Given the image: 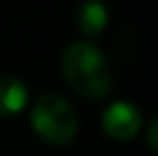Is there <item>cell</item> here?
Returning <instances> with one entry per match:
<instances>
[{
  "label": "cell",
  "instance_id": "obj_1",
  "mask_svg": "<svg viewBox=\"0 0 158 156\" xmlns=\"http://www.w3.org/2000/svg\"><path fill=\"white\" fill-rule=\"evenodd\" d=\"M62 74L69 87L89 101H101L110 94L112 74L108 60L89 41H76L62 53Z\"/></svg>",
  "mask_w": 158,
  "mask_h": 156
},
{
  "label": "cell",
  "instance_id": "obj_2",
  "mask_svg": "<svg viewBox=\"0 0 158 156\" xmlns=\"http://www.w3.org/2000/svg\"><path fill=\"white\" fill-rule=\"evenodd\" d=\"M32 131L48 145H69L78 133V115L62 94L46 92L32 106Z\"/></svg>",
  "mask_w": 158,
  "mask_h": 156
},
{
  "label": "cell",
  "instance_id": "obj_3",
  "mask_svg": "<svg viewBox=\"0 0 158 156\" xmlns=\"http://www.w3.org/2000/svg\"><path fill=\"white\" fill-rule=\"evenodd\" d=\"M140 129H142V115L133 103L115 101L103 112V131L112 140H119V142L133 140L140 133Z\"/></svg>",
  "mask_w": 158,
  "mask_h": 156
},
{
  "label": "cell",
  "instance_id": "obj_4",
  "mask_svg": "<svg viewBox=\"0 0 158 156\" xmlns=\"http://www.w3.org/2000/svg\"><path fill=\"white\" fill-rule=\"evenodd\" d=\"M110 12L101 0H83L76 9V25L85 37H96L106 30Z\"/></svg>",
  "mask_w": 158,
  "mask_h": 156
},
{
  "label": "cell",
  "instance_id": "obj_5",
  "mask_svg": "<svg viewBox=\"0 0 158 156\" xmlns=\"http://www.w3.org/2000/svg\"><path fill=\"white\" fill-rule=\"evenodd\" d=\"M28 101V90L19 78L0 76V120L19 115L25 108Z\"/></svg>",
  "mask_w": 158,
  "mask_h": 156
},
{
  "label": "cell",
  "instance_id": "obj_6",
  "mask_svg": "<svg viewBox=\"0 0 158 156\" xmlns=\"http://www.w3.org/2000/svg\"><path fill=\"white\" fill-rule=\"evenodd\" d=\"M147 140H149V147L154 149V152L158 154V117L154 122H151V126H149V136H147Z\"/></svg>",
  "mask_w": 158,
  "mask_h": 156
}]
</instances>
